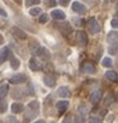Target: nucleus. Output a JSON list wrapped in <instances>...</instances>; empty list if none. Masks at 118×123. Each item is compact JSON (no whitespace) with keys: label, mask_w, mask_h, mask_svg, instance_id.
<instances>
[{"label":"nucleus","mask_w":118,"mask_h":123,"mask_svg":"<svg viewBox=\"0 0 118 123\" xmlns=\"http://www.w3.org/2000/svg\"><path fill=\"white\" fill-rule=\"evenodd\" d=\"M72 10H74L75 12H77V13H86V11H87L86 6H84L83 4L78 3V1H75V3L72 4Z\"/></svg>","instance_id":"0eeeda50"},{"label":"nucleus","mask_w":118,"mask_h":123,"mask_svg":"<svg viewBox=\"0 0 118 123\" xmlns=\"http://www.w3.org/2000/svg\"><path fill=\"white\" fill-rule=\"evenodd\" d=\"M43 82L47 87H51V88L55 86V79L51 75H45L43 76Z\"/></svg>","instance_id":"9b49d317"},{"label":"nucleus","mask_w":118,"mask_h":123,"mask_svg":"<svg viewBox=\"0 0 118 123\" xmlns=\"http://www.w3.org/2000/svg\"><path fill=\"white\" fill-rule=\"evenodd\" d=\"M69 3H70V0H59V4L62 6H68Z\"/></svg>","instance_id":"473e14b6"},{"label":"nucleus","mask_w":118,"mask_h":123,"mask_svg":"<svg viewBox=\"0 0 118 123\" xmlns=\"http://www.w3.org/2000/svg\"><path fill=\"white\" fill-rule=\"evenodd\" d=\"M0 16H3V17H7V13H6V11H5L3 7H0Z\"/></svg>","instance_id":"f704fd0d"},{"label":"nucleus","mask_w":118,"mask_h":123,"mask_svg":"<svg viewBox=\"0 0 118 123\" xmlns=\"http://www.w3.org/2000/svg\"><path fill=\"white\" fill-rule=\"evenodd\" d=\"M9 92V85H3L0 87V98H4Z\"/></svg>","instance_id":"4be33fe9"},{"label":"nucleus","mask_w":118,"mask_h":123,"mask_svg":"<svg viewBox=\"0 0 118 123\" xmlns=\"http://www.w3.org/2000/svg\"><path fill=\"white\" fill-rule=\"evenodd\" d=\"M36 4H40V0H25L27 6H31V5H36Z\"/></svg>","instance_id":"cd10ccee"},{"label":"nucleus","mask_w":118,"mask_h":123,"mask_svg":"<svg viewBox=\"0 0 118 123\" xmlns=\"http://www.w3.org/2000/svg\"><path fill=\"white\" fill-rule=\"evenodd\" d=\"M29 13H30V16H37V15H40V13H41V9H40V7L30 9V10H29Z\"/></svg>","instance_id":"b1692460"},{"label":"nucleus","mask_w":118,"mask_h":123,"mask_svg":"<svg viewBox=\"0 0 118 123\" xmlns=\"http://www.w3.org/2000/svg\"><path fill=\"white\" fill-rule=\"evenodd\" d=\"M57 94L59 95V97H62V98H68V97H70V89H69V87H66V86H62V87H59V89L57 91Z\"/></svg>","instance_id":"423d86ee"},{"label":"nucleus","mask_w":118,"mask_h":123,"mask_svg":"<svg viewBox=\"0 0 118 123\" xmlns=\"http://www.w3.org/2000/svg\"><path fill=\"white\" fill-rule=\"evenodd\" d=\"M116 12H117V15H118V3H117V5H116Z\"/></svg>","instance_id":"ea45409f"},{"label":"nucleus","mask_w":118,"mask_h":123,"mask_svg":"<svg viewBox=\"0 0 118 123\" xmlns=\"http://www.w3.org/2000/svg\"><path fill=\"white\" fill-rule=\"evenodd\" d=\"M7 110V103L5 100H0V113H4Z\"/></svg>","instance_id":"5701e85b"},{"label":"nucleus","mask_w":118,"mask_h":123,"mask_svg":"<svg viewBox=\"0 0 118 123\" xmlns=\"http://www.w3.org/2000/svg\"><path fill=\"white\" fill-rule=\"evenodd\" d=\"M57 109L59 111H65L68 107H69V101L68 100H60V101H58L57 103Z\"/></svg>","instance_id":"dca6fc26"},{"label":"nucleus","mask_w":118,"mask_h":123,"mask_svg":"<svg viewBox=\"0 0 118 123\" xmlns=\"http://www.w3.org/2000/svg\"><path fill=\"white\" fill-rule=\"evenodd\" d=\"M34 123H45V121H43V119H39V121H36V122H34Z\"/></svg>","instance_id":"58836bf2"},{"label":"nucleus","mask_w":118,"mask_h":123,"mask_svg":"<svg viewBox=\"0 0 118 123\" xmlns=\"http://www.w3.org/2000/svg\"><path fill=\"white\" fill-rule=\"evenodd\" d=\"M23 109H24V106L22 104H19V103H13L11 105V111L15 112V113H21L23 111Z\"/></svg>","instance_id":"f3484780"},{"label":"nucleus","mask_w":118,"mask_h":123,"mask_svg":"<svg viewBox=\"0 0 118 123\" xmlns=\"http://www.w3.org/2000/svg\"><path fill=\"white\" fill-rule=\"evenodd\" d=\"M76 40H77V42L80 43V46H86V45L88 43V36H87V34H86L84 31H82V30H80V31L76 33Z\"/></svg>","instance_id":"f03ea898"},{"label":"nucleus","mask_w":118,"mask_h":123,"mask_svg":"<svg viewBox=\"0 0 118 123\" xmlns=\"http://www.w3.org/2000/svg\"><path fill=\"white\" fill-rule=\"evenodd\" d=\"M34 54H36V55H39V57H41V58H47L48 57V52H47V49L46 48H42V47H39L36 51H35V53Z\"/></svg>","instance_id":"a211bd4d"},{"label":"nucleus","mask_w":118,"mask_h":123,"mask_svg":"<svg viewBox=\"0 0 118 123\" xmlns=\"http://www.w3.org/2000/svg\"><path fill=\"white\" fill-rule=\"evenodd\" d=\"M29 68L33 70V71H37L41 69V64H40V62H37L35 58H31L29 60Z\"/></svg>","instance_id":"f8f14e48"},{"label":"nucleus","mask_w":118,"mask_h":123,"mask_svg":"<svg viewBox=\"0 0 118 123\" xmlns=\"http://www.w3.org/2000/svg\"><path fill=\"white\" fill-rule=\"evenodd\" d=\"M72 22H76L75 23L76 25H82L83 24V21L82 19H77V18H72Z\"/></svg>","instance_id":"72a5a7b5"},{"label":"nucleus","mask_w":118,"mask_h":123,"mask_svg":"<svg viewBox=\"0 0 118 123\" xmlns=\"http://www.w3.org/2000/svg\"><path fill=\"white\" fill-rule=\"evenodd\" d=\"M111 27L112 28H118V19H116V18L112 19L111 21Z\"/></svg>","instance_id":"2f4dec72"},{"label":"nucleus","mask_w":118,"mask_h":123,"mask_svg":"<svg viewBox=\"0 0 118 123\" xmlns=\"http://www.w3.org/2000/svg\"><path fill=\"white\" fill-rule=\"evenodd\" d=\"M82 71L87 73V74H94L96 71V69H95V67L92 63H88V62H87V63H84L82 65Z\"/></svg>","instance_id":"6e6552de"},{"label":"nucleus","mask_w":118,"mask_h":123,"mask_svg":"<svg viewBox=\"0 0 118 123\" xmlns=\"http://www.w3.org/2000/svg\"><path fill=\"white\" fill-rule=\"evenodd\" d=\"M108 53L110 54H117L118 53V42H114L108 47Z\"/></svg>","instance_id":"aec40b11"},{"label":"nucleus","mask_w":118,"mask_h":123,"mask_svg":"<svg viewBox=\"0 0 118 123\" xmlns=\"http://www.w3.org/2000/svg\"><path fill=\"white\" fill-rule=\"evenodd\" d=\"M78 113L82 115V116H84V115L87 113V107H86V105H80V106H78Z\"/></svg>","instance_id":"bb28decb"},{"label":"nucleus","mask_w":118,"mask_h":123,"mask_svg":"<svg viewBox=\"0 0 118 123\" xmlns=\"http://www.w3.org/2000/svg\"><path fill=\"white\" fill-rule=\"evenodd\" d=\"M75 123H86L84 116H82V115H77V116L75 117Z\"/></svg>","instance_id":"a878e982"},{"label":"nucleus","mask_w":118,"mask_h":123,"mask_svg":"<svg viewBox=\"0 0 118 123\" xmlns=\"http://www.w3.org/2000/svg\"><path fill=\"white\" fill-rule=\"evenodd\" d=\"M7 119H9V123H17V121H16L15 117H11V116H10Z\"/></svg>","instance_id":"c9c22d12"},{"label":"nucleus","mask_w":118,"mask_h":123,"mask_svg":"<svg viewBox=\"0 0 118 123\" xmlns=\"http://www.w3.org/2000/svg\"><path fill=\"white\" fill-rule=\"evenodd\" d=\"M57 27H58L59 30L62 31V34H63L64 36L70 35L71 31H72V29H71V27L69 25V23H62V24H59V25H57Z\"/></svg>","instance_id":"20e7f679"},{"label":"nucleus","mask_w":118,"mask_h":123,"mask_svg":"<svg viewBox=\"0 0 118 123\" xmlns=\"http://www.w3.org/2000/svg\"><path fill=\"white\" fill-rule=\"evenodd\" d=\"M39 106H40V105H39V103H37L36 100H34V101L29 103V105H28V107H29V109H33V110H36V111L39 110Z\"/></svg>","instance_id":"393cba45"},{"label":"nucleus","mask_w":118,"mask_h":123,"mask_svg":"<svg viewBox=\"0 0 118 123\" xmlns=\"http://www.w3.org/2000/svg\"><path fill=\"white\" fill-rule=\"evenodd\" d=\"M105 76H106V77H107L110 81H117V74H116L114 71H112V70H110V71H106Z\"/></svg>","instance_id":"6ab92c4d"},{"label":"nucleus","mask_w":118,"mask_h":123,"mask_svg":"<svg viewBox=\"0 0 118 123\" xmlns=\"http://www.w3.org/2000/svg\"><path fill=\"white\" fill-rule=\"evenodd\" d=\"M25 81H27V76H25L24 74H18V75H15V76H12V77L9 80V82H10L11 85L24 83Z\"/></svg>","instance_id":"7ed1b4c3"},{"label":"nucleus","mask_w":118,"mask_h":123,"mask_svg":"<svg viewBox=\"0 0 118 123\" xmlns=\"http://www.w3.org/2000/svg\"><path fill=\"white\" fill-rule=\"evenodd\" d=\"M10 55V49L9 47H3L0 49V64H3L4 62L7 59V57Z\"/></svg>","instance_id":"1a4fd4ad"},{"label":"nucleus","mask_w":118,"mask_h":123,"mask_svg":"<svg viewBox=\"0 0 118 123\" xmlns=\"http://www.w3.org/2000/svg\"><path fill=\"white\" fill-rule=\"evenodd\" d=\"M89 123H101V119L98 118V117H92L89 119Z\"/></svg>","instance_id":"7c9ffc66"},{"label":"nucleus","mask_w":118,"mask_h":123,"mask_svg":"<svg viewBox=\"0 0 118 123\" xmlns=\"http://www.w3.org/2000/svg\"><path fill=\"white\" fill-rule=\"evenodd\" d=\"M19 64H21L19 59L11 54V55H10V65H11V68L16 70V69H18V68H19Z\"/></svg>","instance_id":"ddd939ff"},{"label":"nucleus","mask_w":118,"mask_h":123,"mask_svg":"<svg viewBox=\"0 0 118 123\" xmlns=\"http://www.w3.org/2000/svg\"><path fill=\"white\" fill-rule=\"evenodd\" d=\"M17 1H19V0H17Z\"/></svg>","instance_id":"79ce46f5"},{"label":"nucleus","mask_w":118,"mask_h":123,"mask_svg":"<svg viewBox=\"0 0 118 123\" xmlns=\"http://www.w3.org/2000/svg\"><path fill=\"white\" fill-rule=\"evenodd\" d=\"M12 31H13V34H15L18 39H27V34H25L22 29H19V28H17V27H13V28H12Z\"/></svg>","instance_id":"2eb2a0df"},{"label":"nucleus","mask_w":118,"mask_h":123,"mask_svg":"<svg viewBox=\"0 0 118 123\" xmlns=\"http://www.w3.org/2000/svg\"><path fill=\"white\" fill-rule=\"evenodd\" d=\"M1 43H4V36L0 34V45H1Z\"/></svg>","instance_id":"4c0bfd02"},{"label":"nucleus","mask_w":118,"mask_h":123,"mask_svg":"<svg viewBox=\"0 0 118 123\" xmlns=\"http://www.w3.org/2000/svg\"><path fill=\"white\" fill-rule=\"evenodd\" d=\"M107 42H111V43H114L118 41V31H111L107 34Z\"/></svg>","instance_id":"4468645a"},{"label":"nucleus","mask_w":118,"mask_h":123,"mask_svg":"<svg viewBox=\"0 0 118 123\" xmlns=\"http://www.w3.org/2000/svg\"><path fill=\"white\" fill-rule=\"evenodd\" d=\"M51 15H52V17H53L54 19H57V21H63V19H65V13H64L62 10H53V11L51 12Z\"/></svg>","instance_id":"9d476101"},{"label":"nucleus","mask_w":118,"mask_h":123,"mask_svg":"<svg viewBox=\"0 0 118 123\" xmlns=\"http://www.w3.org/2000/svg\"><path fill=\"white\" fill-rule=\"evenodd\" d=\"M63 123H71V117L70 116L65 117V119H63Z\"/></svg>","instance_id":"e433bc0d"},{"label":"nucleus","mask_w":118,"mask_h":123,"mask_svg":"<svg viewBox=\"0 0 118 123\" xmlns=\"http://www.w3.org/2000/svg\"><path fill=\"white\" fill-rule=\"evenodd\" d=\"M88 29L92 34H96V33L100 31V25H99V23L96 22L95 18H90L88 21Z\"/></svg>","instance_id":"f257e3e1"},{"label":"nucleus","mask_w":118,"mask_h":123,"mask_svg":"<svg viewBox=\"0 0 118 123\" xmlns=\"http://www.w3.org/2000/svg\"><path fill=\"white\" fill-rule=\"evenodd\" d=\"M101 97H102V92H101L100 89H96V91H94V92L92 93V95H90V101H92L93 104H98V103L101 100Z\"/></svg>","instance_id":"39448f33"},{"label":"nucleus","mask_w":118,"mask_h":123,"mask_svg":"<svg viewBox=\"0 0 118 123\" xmlns=\"http://www.w3.org/2000/svg\"><path fill=\"white\" fill-rule=\"evenodd\" d=\"M47 19H48V16H47L46 13H42V15L40 16V18H39V22L43 24V23H46V22H47Z\"/></svg>","instance_id":"c85d7f7f"},{"label":"nucleus","mask_w":118,"mask_h":123,"mask_svg":"<svg viewBox=\"0 0 118 123\" xmlns=\"http://www.w3.org/2000/svg\"><path fill=\"white\" fill-rule=\"evenodd\" d=\"M0 123H3V122H1V121H0Z\"/></svg>","instance_id":"a19ab883"},{"label":"nucleus","mask_w":118,"mask_h":123,"mask_svg":"<svg viewBox=\"0 0 118 123\" xmlns=\"http://www.w3.org/2000/svg\"><path fill=\"white\" fill-rule=\"evenodd\" d=\"M45 3H46L47 6H51V7H53V6L57 5V1H55V0H45Z\"/></svg>","instance_id":"c756f323"},{"label":"nucleus","mask_w":118,"mask_h":123,"mask_svg":"<svg viewBox=\"0 0 118 123\" xmlns=\"http://www.w3.org/2000/svg\"><path fill=\"white\" fill-rule=\"evenodd\" d=\"M101 64H102V67H105V68H111V67H112V59L108 58V57H105V58L102 59V62H101Z\"/></svg>","instance_id":"412c9836"}]
</instances>
